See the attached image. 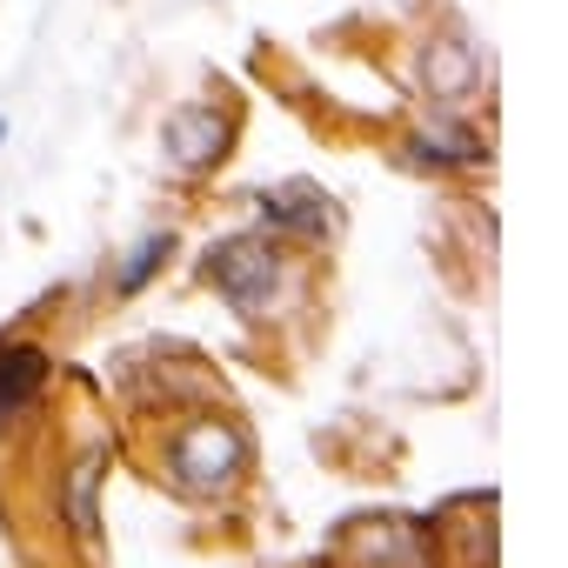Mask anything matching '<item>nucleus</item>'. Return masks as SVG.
I'll list each match as a JSON object with an SVG mask.
<instances>
[{
  "mask_svg": "<svg viewBox=\"0 0 568 568\" xmlns=\"http://www.w3.org/2000/svg\"><path fill=\"white\" fill-rule=\"evenodd\" d=\"M402 161L422 168V174H475V168H488V134L468 128L462 114L455 121H428V128H415L402 141Z\"/></svg>",
  "mask_w": 568,
  "mask_h": 568,
  "instance_id": "423d86ee",
  "label": "nucleus"
},
{
  "mask_svg": "<svg viewBox=\"0 0 568 568\" xmlns=\"http://www.w3.org/2000/svg\"><path fill=\"white\" fill-rule=\"evenodd\" d=\"M422 88L435 94V101H448V108H462V101H475L481 94V81H488V61H481V48L468 41V28L455 21V28H442L428 48H422Z\"/></svg>",
  "mask_w": 568,
  "mask_h": 568,
  "instance_id": "39448f33",
  "label": "nucleus"
},
{
  "mask_svg": "<svg viewBox=\"0 0 568 568\" xmlns=\"http://www.w3.org/2000/svg\"><path fill=\"white\" fill-rule=\"evenodd\" d=\"M168 475L181 495H227L247 475V435L221 415H194L168 435Z\"/></svg>",
  "mask_w": 568,
  "mask_h": 568,
  "instance_id": "f03ea898",
  "label": "nucleus"
},
{
  "mask_svg": "<svg viewBox=\"0 0 568 568\" xmlns=\"http://www.w3.org/2000/svg\"><path fill=\"white\" fill-rule=\"evenodd\" d=\"M0 148H8V114H0Z\"/></svg>",
  "mask_w": 568,
  "mask_h": 568,
  "instance_id": "9d476101",
  "label": "nucleus"
},
{
  "mask_svg": "<svg viewBox=\"0 0 568 568\" xmlns=\"http://www.w3.org/2000/svg\"><path fill=\"white\" fill-rule=\"evenodd\" d=\"M174 247H181V234H168V227H161V234H148V241L114 267V295H121V302H134L141 288H154V274L174 261Z\"/></svg>",
  "mask_w": 568,
  "mask_h": 568,
  "instance_id": "1a4fd4ad",
  "label": "nucleus"
},
{
  "mask_svg": "<svg viewBox=\"0 0 568 568\" xmlns=\"http://www.w3.org/2000/svg\"><path fill=\"white\" fill-rule=\"evenodd\" d=\"M201 281L247 322H267L288 308V254L274 234H227L201 254Z\"/></svg>",
  "mask_w": 568,
  "mask_h": 568,
  "instance_id": "f257e3e1",
  "label": "nucleus"
},
{
  "mask_svg": "<svg viewBox=\"0 0 568 568\" xmlns=\"http://www.w3.org/2000/svg\"><path fill=\"white\" fill-rule=\"evenodd\" d=\"M48 375L54 368L41 342H0V435L34 415V402L48 395Z\"/></svg>",
  "mask_w": 568,
  "mask_h": 568,
  "instance_id": "0eeeda50",
  "label": "nucleus"
},
{
  "mask_svg": "<svg viewBox=\"0 0 568 568\" xmlns=\"http://www.w3.org/2000/svg\"><path fill=\"white\" fill-rule=\"evenodd\" d=\"M101 475H108V448H88L74 468H68V481H61V521H68V535L74 541H101Z\"/></svg>",
  "mask_w": 568,
  "mask_h": 568,
  "instance_id": "6e6552de",
  "label": "nucleus"
},
{
  "mask_svg": "<svg viewBox=\"0 0 568 568\" xmlns=\"http://www.w3.org/2000/svg\"><path fill=\"white\" fill-rule=\"evenodd\" d=\"M254 221H261V234L295 241V247H335V234L348 227L342 201L328 187H315V181H274V187H261L254 194Z\"/></svg>",
  "mask_w": 568,
  "mask_h": 568,
  "instance_id": "7ed1b4c3",
  "label": "nucleus"
},
{
  "mask_svg": "<svg viewBox=\"0 0 568 568\" xmlns=\"http://www.w3.org/2000/svg\"><path fill=\"white\" fill-rule=\"evenodd\" d=\"M234 134H241L234 108H221V101H187V108H174V114H168L161 148H168V168H174V174L207 181V174H221V168H227Z\"/></svg>",
  "mask_w": 568,
  "mask_h": 568,
  "instance_id": "20e7f679",
  "label": "nucleus"
}]
</instances>
